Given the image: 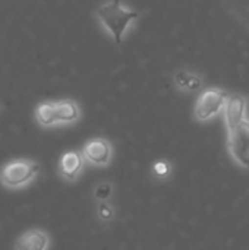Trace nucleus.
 I'll use <instances>...</instances> for the list:
<instances>
[{"instance_id": "2", "label": "nucleus", "mask_w": 249, "mask_h": 250, "mask_svg": "<svg viewBox=\"0 0 249 250\" xmlns=\"http://www.w3.org/2000/svg\"><path fill=\"white\" fill-rule=\"evenodd\" d=\"M40 164L28 158H16L0 167V185L9 190L29 186L40 174Z\"/></svg>"}, {"instance_id": "5", "label": "nucleus", "mask_w": 249, "mask_h": 250, "mask_svg": "<svg viewBox=\"0 0 249 250\" xmlns=\"http://www.w3.org/2000/svg\"><path fill=\"white\" fill-rule=\"evenodd\" d=\"M87 163L95 167H106L110 164L113 157V146L104 138L90 139L81 149Z\"/></svg>"}, {"instance_id": "10", "label": "nucleus", "mask_w": 249, "mask_h": 250, "mask_svg": "<svg viewBox=\"0 0 249 250\" xmlns=\"http://www.w3.org/2000/svg\"><path fill=\"white\" fill-rule=\"evenodd\" d=\"M173 82L178 86V89L185 91V92H195L198 89H201L204 79L194 73V72H188V70H178L173 75Z\"/></svg>"}, {"instance_id": "14", "label": "nucleus", "mask_w": 249, "mask_h": 250, "mask_svg": "<svg viewBox=\"0 0 249 250\" xmlns=\"http://www.w3.org/2000/svg\"><path fill=\"white\" fill-rule=\"evenodd\" d=\"M97 214H98V217H100V220H101V221L107 223V221H110V220L113 218L114 211H113V208H112L106 201H104V202H101V204L98 205V208H97Z\"/></svg>"}, {"instance_id": "8", "label": "nucleus", "mask_w": 249, "mask_h": 250, "mask_svg": "<svg viewBox=\"0 0 249 250\" xmlns=\"http://www.w3.org/2000/svg\"><path fill=\"white\" fill-rule=\"evenodd\" d=\"M15 250H48L50 249V236L41 229H29L22 233L16 242Z\"/></svg>"}, {"instance_id": "11", "label": "nucleus", "mask_w": 249, "mask_h": 250, "mask_svg": "<svg viewBox=\"0 0 249 250\" xmlns=\"http://www.w3.org/2000/svg\"><path fill=\"white\" fill-rule=\"evenodd\" d=\"M35 120L41 127H53L57 125L56 117V101H44L35 107Z\"/></svg>"}, {"instance_id": "6", "label": "nucleus", "mask_w": 249, "mask_h": 250, "mask_svg": "<svg viewBox=\"0 0 249 250\" xmlns=\"http://www.w3.org/2000/svg\"><path fill=\"white\" fill-rule=\"evenodd\" d=\"M247 105L248 100L241 94H230L223 108L225 125L227 132L235 129L239 123H242L247 117Z\"/></svg>"}, {"instance_id": "13", "label": "nucleus", "mask_w": 249, "mask_h": 250, "mask_svg": "<svg viewBox=\"0 0 249 250\" xmlns=\"http://www.w3.org/2000/svg\"><path fill=\"white\" fill-rule=\"evenodd\" d=\"M112 190H113L112 185H110V183H107V182H104V183H100V185L95 188V190H94V196H95V199H97V201L104 202V201H107V199L112 196Z\"/></svg>"}, {"instance_id": "9", "label": "nucleus", "mask_w": 249, "mask_h": 250, "mask_svg": "<svg viewBox=\"0 0 249 250\" xmlns=\"http://www.w3.org/2000/svg\"><path fill=\"white\" fill-rule=\"evenodd\" d=\"M56 117L57 125H72L81 119V108L72 98L56 101Z\"/></svg>"}, {"instance_id": "1", "label": "nucleus", "mask_w": 249, "mask_h": 250, "mask_svg": "<svg viewBox=\"0 0 249 250\" xmlns=\"http://www.w3.org/2000/svg\"><path fill=\"white\" fill-rule=\"evenodd\" d=\"M95 18L101 26L112 35L113 41L120 45L128 28L139 18V13L126 7L120 0H109L95 10Z\"/></svg>"}, {"instance_id": "3", "label": "nucleus", "mask_w": 249, "mask_h": 250, "mask_svg": "<svg viewBox=\"0 0 249 250\" xmlns=\"http://www.w3.org/2000/svg\"><path fill=\"white\" fill-rule=\"evenodd\" d=\"M229 94L222 88L204 89L194 107V117L197 122H208L220 114L225 108Z\"/></svg>"}, {"instance_id": "7", "label": "nucleus", "mask_w": 249, "mask_h": 250, "mask_svg": "<svg viewBox=\"0 0 249 250\" xmlns=\"http://www.w3.org/2000/svg\"><path fill=\"white\" fill-rule=\"evenodd\" d=\"M85 163L87 161L81 151H68L59 160V176L66 182H75L81 176Z\"/></svg>"}, {"instance_id": "4", "label": "nucleus", "mask_w": 249, "mask_h": 250, "mask_svg": "<svg viewBox=\"0 0 249 250\" xmlns=\"http://www.w3.org/2000/svg\"><path fill=\"white\" fill-rule=\"evenodd\" d=\"M227 149L238 166L249 170V119L227 132Z\"/></svg>"}, {"instance_id": "12", "label": "nucleus", "mask_w": 249, "mask_h": 250, "mask_svg": "<svg viewBox=\"0 0 249 250\" xmlns=\"http://www.w3.org/2000/svg\"><path fill=\"white\" fill-rule=\"evenodd\" d=\"M153 174L158 180L169 179L170 174H172V164L169 161H164V160H160V161L154 163V166H153Z\"/></svg>"}]
</instances>
